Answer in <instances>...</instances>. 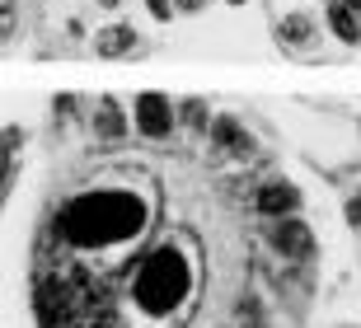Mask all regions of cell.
Returning <instances> with one entry per match:
<instances>
[{
	"label": "cell",
	"instance_id": "6da1fadb",
	"mask_svg": "<svg viewBox=\"0 0 361 328\" xmlns=\"http://www.w3.org/2000/svg\"><path fill=\"white\" fill-rule=\"evenodd\" d=\"M249 272L235 188L197 155L90 145L42 188L28 239L38 328H235Z\"/></svg>",
	"mask_w": 361,
	"mask_h": 328
},
{
	"label": "cell",
	"instance_id": "7a4b0ae2",
	"mask_svg": "<svg viewBox=\"0 0 361 328\" xmlns=\"http://www.w3.org/2000/svg\"><path fill=\"white\" fill-rule=\"evenodd\" d=\"M132 122H136V131H141L146 141H155V145H164L169 136H174V127H178L174 104H169L164 94H155V90H146V94L132 99Z\"/></svg>",
	"mask_w": 361,
	"mask_h": 328
},
{
	"label": "cell",
	"instance_id": "3957f363",
	"mask_svg": "<svg viewBox=\"0 0 361 328\" xmlns=\"http://www.w3.org/2000/svg\"><path fill=\"white\" fill-rule=\"evenodd\" d=\"M272 33H277V42L291 56L319 52V28H314V14H305V10H291L286 19H277V24H272Z\"/></svg>",
	"mask_w": 361,
	"mask_h": 328
},
{
	"label": "cell",
	"instance_id": "277c9868",
	"mask_svg": "<svg viewBox=\"0 0 361 328\" xmlns=\"http://www.w3.org/2000/svg\"><path fill=\"white\" fill-rule=\"evenodd\" d=\"M212 159H240V155H249V131H244V122L240 118H216L212 122Z\"/></svg>",
	"mask_w": 361,
	"mask_h": 328
},
{
	"label": "cell",
	"instance_id": "5b68a950",
	"mask_svg": "<svg viewBox=\"0 0 361 328\" xmlns=\"http://www.w3.org/2000/svg\"><path fill=\"white\" fill-rule=\"evenodd\" d=\"M272 249H277L281 258H291V262H305L310 253H314V239H310L305 225H295V221H277V225H272Z\"/></svg>",
	"mask_w": 361,
	"mask_h": 328
},
{
	"label": "cell",
	"instance_id": "8992f818",
	"mask_svg": "<svg viewBox=\"0 0 361 328\" xmlns=\"http://www.w3.org/2000/svg\"><path fill=\"white\" fill-rule=\"evenodd\" d=\"M254 207L263 211V216H277V221H286L295 207H300V193H295L291 183H263L254 197Z\"/></svg>",
	"mask_w": 361,
	"mask_h": 328
},
{
	"label": "cell",
	"instance_id": "52a82bcc",
	"mask_svg": "<svg viewBox=\"0 0 361 328\" xmlns=\"http://www.w3.org/2000/svg\"><path fill=\"white\" fill-rule=\"evenodd\" d=\"M94 136H99V145L127 141V118H122L118 99H99V108H94Z\"/></svg>",
	"mask_w": 361,
	"mask_h": 328
},
{
	"label": "cell",
	"instance_id": "ba28073f",
	"mask_svg": "<svg viewBox=\"0 0 361 328\" xmlns=\"http://www.w3.org/2000/svg\"><path fill=\"white\" fill-rule=\"evenodd\" d=\"M136 28H127V24H118V28H104L99 38H94V52L99 56H122V52H132L136 47Z\"/></svg>",
	"mask_w": 361,
	"mask_h": 328
},
{
	"label": "cell",
	"instance_id": "9c48e42d",
	"mask_svg": "<svg viewBox=\"0 0 361 328\" xmlns=\"http://www.w3.org/2000/svg\"><path fill=\"white\" fill-rule=\"evenodd\" d=\"M329 24H334L338 42H348V47H357V42H361V14L348 10L343 0H338V5H329Z\"/></svg>",
	"mask_w": 361,
	"mask_h": 328
},
{
	"label": "cell",
	"instance_id": "30bf717a",
	"mask_svg": "<svg viewBox=\"0 0 361 328\" xmlns=\"http://www.w3.org/2000/svg\"><path fill=\"white\" fill-rule=\"evenodd\" d=\"M178 118H183V127L188 131H212V108L202 104V99H183V108H178Z\"/></svg>",
	"mask_w": 361,
	"mask_h": 328
},
{
	"label": "cell",
	"instance_id": "8fae6325",
	"mask_svg": "<svg viewBox=\"0 0 361 328\" xmlns=\"http://www.w3.org/2000/svg\"><path fill=\"white\" fill-rule=\"evenodd\" d=\"M150 10H155V19H174V5L169 0H150Z\"/></svg>",
	"mask_w": 361,
	"mask_h": 328
},
{
	"label": "cell",
	"instance_id": "7c38bea8",
	"mask_svg": "<svg viewBox=\"0 0 361 328\" xmlns=\"http://www.w3.org/2000/svg\"><path fill=\"white\" fill-rule=\"evenodd\" d=\"M348 225H361V197H352V202H348Z\"/></svg>",
	"mask_w": 361,
	"mask_h": 328
},
{
	"label": "cell",
	"instance_id": "4fadbf2b",
	"mask_svg": "<svg viewBox=\"0 0 361 328\" xmlns=\"http://www.w3.org/2000/svg\"><path fill=\"white\" fill-rule=\"evenodd\" d=\"M174 5H178V10H183V14H192V10H202L207 0H174Z\"/></svg>",
	"mask_w": 361,
	"mask_h": 328
},
{
	"label": "cell",
	"instance_id": "5bb4252c",
	"mask_svg": "<svg viewBox=\"0 0 361 328\" xmlns=\"http://www.w3.org/2000/svg\"><path fill=\"white\" fill-rule=\"evenodd\" d=\"M343 5H348V10H357V14H361V0H343Z\"/></svg>",
	"mask_w": 361,
	"mask_h": 328
}]
</instances>
